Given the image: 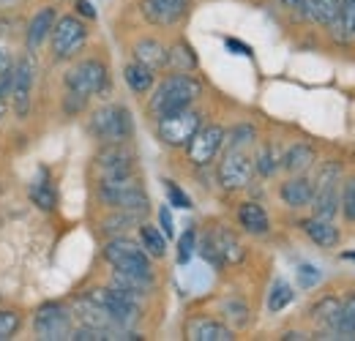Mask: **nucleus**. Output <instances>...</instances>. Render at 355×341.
<instances>
[{
	"instance_id": "obj_1",
	"label": "nucleus",
	"mask_w": 355,
	"mask_h": 341,
	"mask_svg": "<svg viewBox=\"0 0 355 341\" xmlns=\"http://www.w3.org/2000/svg\"><path fill=\"white\" fill-rule=\"evenodd\" d=\"M200 93H202L200 80H194L191 74L178 71V74L167 77L162 85L156 87V93L150 98V112L159 118V115H167V112L186 110L200 98Z\"/></svg>"
},
{
	"instance_id": "obj_2",
	"label": "nucleus",
	"mask_w": 355,
	"mask_h": 341,
	"mask_svg": "<svg viewBox=\"0 0 355 341\" xmlns=\"http://www.w3.org/2000/svg\"><path fill=\"white\" fill-rule=\"evenodd\" d=\"M98 200L115 211H129V213L145 216L150 202L145 189L134 180V175L129 177H112V180H101L98 183Z\"/></svg>"
},
{
	"instance_id": "obj_3",
	"label": "nucleus",
	"mask_w": 355,
	"mask_h": 341,
	"mask_svg": "<svg viewBox=\"0 0 355 341\" xmlns=\"http://www.w3.org/2000/svg\"><path fill=\"white\" fill-rule=\"evenodd\" d=\"M90 134L104 142V145H121L126 139H132L134 134V121H132V112L121 104H107L101 110H96L90 115Z\"/></svg>"
},
{
	"instance_id": "obj_4",
	"label": "nucleus",
	"mask_w": 355,
	"mask_h": 341,
	"mask_svg": "<svg viewBox=\"0 0 355 341\" xmlns=\"http://www.w3.org/2000/svg\"><path fill=\"white\" fill-rule=\"evenodd\" d=\"M49 42H52V58L55 60H71L77 58V52L85 46L88 42V28L80 17H58L52 33H49Z\"/></svg>"
},
{
	"instance_id": "obj_5",
	"label": "nucleus",
	"mask_w": 355,
	"mask_h": 341,
	"mask_svg": "<svg viewBox=\"0 0 355 341\" xmlns=\"http://www.w3.org/2000/svg\"><path fill=\"white\" fill-rule=\"evenodd\" d=\"M202 126V118L197 110L186 107V110H178V112H167V115H159V139L170 148H186V142L197 134V128Z\"/></svg>"
},
{
	"instance_id": "obj_6",
	"label": "nucleus",
	"mask_w": 355,
	"mask_h": 341,
	"mask_svg": "<svg viewBox=\"0 0 355 341\" xmlns=\"http://www.w3.org/2000/svg\"><path fill=\"white\" fill-rule=\"evenodd\" d=\"M104 259L115 268V270H123V273H142V276H153L150 270V256L142 246H137L129 238H112L107 246H104Z\"/></svg>"
},
{
	"instance_id": "obj_7",
	"label": "nucleus",
	"mask_w": 355,
	"mask_h": 341,
	"mask_svg": "<svg viewBox=\"0 0 355 341\" xmlns=\"http://www.w3.org/2000/svg\"><path fill=\"white\" fill-rule=\"evenodd\" d=\"M85 298H90L96 306H101L107 311V317L123 331V328H132L134 322L139 320V306H137V298L110 287V290H90L85 292Z\"/></svg>"
},
{
	"instance_id": "obj_8",
	"label": "nucleus",
	"mask_w": 355,
	"mask_h": 341,
	"mask_svg": "<svg viewBox=\"0 0 355 341\" xmlns=\"http://www.w3.org/2000/svg\"><path fill=\"white\" fill-rule=\"evenodd\" d=\"M66 87L74 90V93H83V96H98L110 87V71L101 60H80L77 66H71L66 71Z\"/></svg>"
},
{
	"instance_id": "obj_9",
	"label": "nucleus",
	"mask_w": 355,
	"mask_h": 341,
	"mask_svg": "<svg viewBox=\"0 0 355 341\" xmlns=\"http://www.w3.org/2000/svg\"><path fill=\"white\" fill-rule=\"evenodd\" d=\"M33 328H36V336L44 341H60L71 336V311L63 306V303H44L36 308V317H33Z\"/></svg>"
},
{
	"instance_id": "obj_10",
	"label": "nucleus",
	"mask_w": 355,
	"mask_h": 341,
	"mask_svg": "<svg viewBox=\"0 0 355 341\" xmlns=\"http://www.w3.org/2000/svg\"><path fill=\"white\" fill-rule=\"evenodd\" d=\"M200 252H202V256H205L211 265H216V268L235 265V262H241L243 254H246L243 246H241V241H238L230 229H224V227H216L214 232L205 235Z\"/></svg>"
},
{
	"instance_id": "obj_11",
	"label": "nucleus",
	"mask_w": 355,
	"mask_h": 341,
	"mask_svg": "<svg viewBox=\"0 0 355 341\" xmlns=\"http://www.w3.org/2000/svg\"><path fill=\"white\" fill-rule=\"evenodd\" d=\"M339 183H342V167L339 164H325V170L317 177L314 197H311L314 216L334 218V213L339 211Z\"/></svg>"
},
{
	"instance_id": "obj_12",
	"label": "nucleus",
	"mask_w": 355,
	"mask_h": 341,
	"mask_svg": "<svg viewBox=\"0 0 355 341\" xmlns=\"http://www.w3.org/2000/svg\"><path fill=\"white\" fill-rule=\"evenodd\" d=\"M33 80H36V69L31 63V58H22L14 63V77H11V93H8V104L14 110V115L19 121H25L31 115V104H33Z\"/></svg>"
},
{
	"instance_id": "obj_13",
	"label": "nucleus",
	"mask_w": 355,
	"mask_h": 341,
	"mask_svg": "<svg viewBox=\"0 0 355 341\" xmlns=\"http://www.w3.org/2000/svg\"><path fill=\"white\" fill-rule=\"evenodd\" d=\"M224 145V128L222 126H200L197 134L186 142V156L194 167H205L216 159V153Z\"/></svg>"
},
{
	"instance_id": "obj_14",
	"label": "nucleus",
	"mask_w": 355,
	"mask_h": 341,
	"mask_svg": "<svg viewBox=\"0 0 355 341\" xmlns=\"http://www.w3.org/2000/svg\"><path fill=\"white\" fill-rule=\"evenodd\" d=\"M252 175H254V161L246 156V150L227 148L222 164H219V183H222L224 189L227 191L246 189L252 183Z\"/></svg>"
},
{
	"instance_id": "obj_15",
	"label": "nucleus",
	"mask_w": 355,
	"mask_h": 341,
	"mask_svg": "<svg viewBox=\"0 0 355 341\" xmlns=\"http://www.w3.org/2000/svg\"><path fill=\"white\" fill-rule=\"evenodd\" d=\"M96 170L101 172V180L129 177V175H134V153L129 148H123V142L121 145H107L96 156Z\"/></svg>"
},
{
	"instance_id": "obj_16",
	"label": "nucleus",
	"mask_w": 355,
	"mask_h": 341,
	"mask_svg": "<svg viewBox=\"0 0 355 341\" xmlns=\"http://www.w3.org/2000/svg\"><path fill=\"white\" fill-rule=\"evenodd\" d=\"M189 0H142V14L153 25H175L183 19Z\"/></svg>"
},
{
	"instance_id": "obj_17",
	"label": "nucleus",
	"mask_w": 355,
	"mask_h": 341,
	"mask_svg": "<svg viewBox=\"0 0 355 341\" xmlns=\"http://www.w3.org/2000/svg\"><path fill=\"white\" fill-rule=\"evenodd\" d=\"M55 22H58L55 6H44V8H39V11L33 14V19H31V25H28V36H25V44H28L31 52H36V49L49 39Z\"/></svg>"
},
{
	"instance_id": "obj_18",
	"label": "nucleus",
	"mask_w": 355,
	"mask_h": 341,
	"mask_svg": "<svg viewBox=\"0 0 355 341\" xmlns=\"http://www.w3.org/2000/svg\"><path fill=\"white\" fill-rule=\"evenodd\" d=\"M167 58H170V49L162 42H156V39H142V42L134 44V60L148 66V69H153V71L164 69Z\"/></svg>"
},
{
	"instance_id": "obj_19",
	"label": "nucleus",
	"mask_w": 355,
	"mask_h": 341,
	"mask_svg": "<svg viewBox=\"0 0 355 341\" xmlns=\"http://www.w3.org/2000/svg\"><path fill=\"white\" fill-rule=\"evenodd\" d=\"M301 227H304V232L309 235L320 249H334V246L339 243V229L331 224V218H320V216H314V218L301 221Z\"/></svg>"
},
{
	"instance_id": "obj_20",
	"label": "nucleus",
	"mask_w": 355,
	"mask_h": 341,
	"mask_svg": "<svg viewBox=\"0 0 355 341\" xmlns=\"http://www.w3.org/2000/svg\"><path fill=\"white\" fill-rule=\"evenodd\" d=\"M314 197V183L306 177H290L287 183H282V200L290 208H306L311 205Z\"/></svg>"
},
{
	"instance_id": "obj_21",
	"label": "nucleus",
	"mask_w": 355,
	"mask_h": 341,
	"mask_svg": "<svg viewBox=\"0 0 355 341\" xmlns=\"http://www.w3.org/2000/svg\"><path fill=\"white\" fill-rule=\"evenodd\" d=\"M189 339L191 341H232V328H227L216 320H194L189 322Z\"/></svg>"
},
{
	"instance_id": "obj_22",
	"label": "nucleus",
	"mask_w": 355,
	"mask_h": 341,
	"mask_svg": "<svg viewBox=\"0 0 355 341\" xmlns=\"http://www.w3.org/2000/svg\"><path fill=\"white\" fill-rule=\"evenodd\" d=\"M112 287L132 295V298H142L153 290V276H142V273H123V270H115L112 273Z\"/></svg>"
},
{
	"instance_id": "obj_23",
	"label": "nucleus",
	"mask_w": 355,
	"mask_h": 341,
	"mask_svg": "<svg viewBox=\"0 0 355 341\" xmlns=\"http://www.w3.org/2000/svg\"><path fill=\"white\" fill-rule=\"evenodd\" d=\"M298 8H301V14L306 19L331 28L334 19H336V14H339V0H304Z\"/></svg>"
},
{
	"instance_id": "obj_24",
	"label": "nucleus",
	"mask_w": 355,
	"mask_h": 341,
	"mask_svg": "<svg viewBox=\"0 0 355 341\" xmlns=\"http://www.w3.org/2000/svg\"><path fill=\"white\" fill-rule=\"evenodd\" d=\"M238 221H241V227H243L249 235H266L268 229H270L266 208L257 205V202H243L241 211H238Z\"/></svg>"
},
{
	"instance_id": "obj_25",
	"label": "nucleus",
	"mask_w": 355,
	"mask_h": 341,
	"mask_svg": "<svg viewBox=\"0 0 355 341\" xmlns=\"http://www.w3.org/2000/svg\"><path fill=\"white\" fill-rule=\"evenodd\" d=\"M311 161H314V148H311V145H304V142L293 145V148L282 156V167L287 172H293V175L306 172L311 167Z\"/></svg>"
},
{
	"instance_id": "obj_26",
	"label": "nucleus",
	"mask_w": 355,
	"mask_h": 341,
	"mask_svg": "<svg viewBox=\"0 0 355 341\" xmlns=\"http://www.w3.org/2000/svg\"><path fill=\"white\" fill-rule=\"evenodd\" d=\"M153 74H156L153 69H148V66H142V63H137V60L123 69V80H126V85L132 87L134 93H139V96L148 93V90L153 87V80H156Z\"/></svg>"
},
{
	"instance_id": "obj_27",
	"label": "nucleus",
	"mask_w": 355,
	"mask_h": 341,
	"mask_svg": "<svg viewBox=\"0 0 355 341\" xmlns=\"http://www.w3.org/2000/svg\"><path fill=\"white\" fill-rule=\"evenodd\" d=\"M139 241H142V249L148 252V256L162 259V256L167 254V238H164V232H162L159 227L142 224V227H139Z\"/></svg>"
},
{
	"instance_id": "obj_28",
	"label": "nucleus",
	"mask_w": 355,
	"mask_h": 341,
	"mask_svg": "<svg viewBox=\"0 0 355 341\" xmlns=\"http://www.w3.org/2000/svg\"><path fill=\"white\" fill-rule=\"evenodd\" d=\"M331 28L342 39H355V0H339V14Z\"/></svg>"
},
{
	"instance_id": "obj_29",
	"label": "nucleus",
	"mask_w": 355,
	"mask_h": 341,
	"mask_svg": "<svg viewBox=\"0 0 355 341\" xmlns=\"http://www.w3.org/2000/svg\"><path fill=\"white\" fill-rule=\"evenodd\" d=\"M334 331H336L339 336L355 339V295H350L345 303H339V314H336Z\"/></svg>"
},
{
	"instance_id": "obj_30",
	"label": "nucleus",
	"mask_w": 355,
	"mask_h": 341,
	"mask_svg": "<svg viewBox=\"0 0 355 341\" xmlns=\"http://www.w3.org/2000/svg\"><path fill=\"white\" fill-rule=\"evenodd\" d=\"M167 66H173L175 71H194L197 69V55L191 52V46L186 42H178L173 49H170V58H167Z\"/></svg>"
},
{
	"instance_id": "obj_31",
	"label": "nucleus",
	"mask_w": 355,
	"mask_h": 341,
	"mask_svg": "<svg viewBox=\"0 0 355 341\" xmlns=\"http://www.w3.org/2000/svg\"><path fill=\"white\" fill-rule=\"evenodd\" d=\"M28 194H31V200H33V205H39L42 211H55L58 208V194H55V189L49 186V180H39V183H33L31 189H28Z\"/></svg>"
},
{
	"instance_id": "obj_32",
	"label": "nucleus",
	"mask_w": 355,
	"mask_h": 341,
	"mask_svg": "<svg viewBox=\"0 0 355 341\" xmlns=\"http://www.w3.org/2000/svg\"><path fill=\"white\" fill-rule=\"evenodd\" d=\"M293 298H295L293 287H290L287 281H276L273 290H270V295H268V311H270V314H279L282 308H287V306L293 303Z\"/></svg>"
},
{
	"instance_id": "obj_33",
	"label": "nucleus",
	"mask_w": 355,
	"mask_h": 341,
	"mask_svg": "<svg viewBox=\"0 0 355 341\" xmlns=\"http://www.w3.org/2000/svg\"><path fill=\"white\" fill-rule=\"evenodd\" d=\"M139 213H129V211H118L115 216H110V218H104V232H110V235H123L129 227L134 224H139Z\"/></svg>"
},
{
	"instance_id": "obj_34",
	"label": "nucleus",
	"mask_w": 355,
	"mask_h": 341,
	"mask_svg": "<svg viewBox=\"0 0 355 341\" xmlns=\"http://www.w3.org/2000/svg\"><path fill=\"white\" fill-rule=\"evenodd\" d=\"M279 167H282V153H279L273 145L263 148L260 156H257V161H254V170L260 172L263 177H270V175H276Z\"/></svg>"
},
{
	"instance_id": "obj_35",
	"label": "nucleus",
	"mask_w": 355,
	"mask_h": 341,
	"mask_svg": "<svg viewBox=\"0 0 355 341\" xmlns=\"http://www.w3.org/2000/svg\"><path fill=\"white\" fill-rule=\"evenodd\" d=\"M336 314H339V300H336V298L320 300V303L311 308V317H314V322H320V325H325V328H334V322H336Z\"/></svg>"
},
{
	"instance_id": "obj_36",
	"label": "nucleus",
	"mask_w": 355,
	"mask_h": 341,
	"mask_svg": "<svg viewBox=\"0 0 355 341\" xmlns=\"http://www.w3.org/2000/svg\"><path fill=\"white\" fill-rule=\"evenodd\" d=\"M254 139H257V131L252 126H238V128H232L230 134H224V142H227V148H232V150H243V148H249Z\"/></svg>"
},
{
	"instance_id": "obj_37",
	"label": "nucleus",
	"mask_w": 355,
	"mask_h": 341,
	"mask_svg": "<svg viewBox=\"0 0 355 341\" xmlns=\"http://www.w3.org/2000/svg\"><path fill=\"white\" fill-rule=\"evenodd\" d=\"M19 328H22V317L11 308H0V341L14 339Z\"/></svg>"
},
{
	"instance_id": "obj_38",
	"label": "nucleus",
	"mask_w": 355,
	"mask_h": 341,
	"mask_svg": "<svg viewBox=\"0 0 355 341\" xmlns=\"http://www.w3.org/2000/svg\"><path fill=\"white\" fill-rule=\"evenodd\" d=\"M194 249H197V229H186L180 238H178V262L186 265L191 256H194Z\"/></svg>"
},
{
	"instance_id": "obj_39",
	"label": "nucleus",
	"mask_w": 355,
	"mask_h": 341,
	"mask_svg": "<svg viewBox=\"0 0 355 341\" xmlns=\"http://www.w3.org/2000/svg\"><path fill=\"white\" fill-rule=\"evenodd\" d=\"M164 189H167V197H170V205H173V208H180V211H189V208H191L189 194L178 186L175 180H164Z\"/></svg>"
},
{
	"instance_id": "obj_40",
	"label": "nucleus",
	"mask_w": 355,
	"mask_h": 341,
	"mask_svg": "<svg viewBox=\"0 0 355 341\" xmlns=\"http://www.w3.org/2000/svg\"><path fill=\"white\" fill-rule=\"evenodd\" d=\"M339 205H342V213L347 216L350 221H355V177H350L342 189V197H339Z\"/></svg>"
},
{
	"instance_id": "obj_41",
	"label": "nucleus",
	"mask_w": 355,
	"mask_h": 341,
	"mask_svg": "<svg viewBox=\"0 0 355 341\" xmlns=\"http://www.w3.org/2000/svg\"><path fill=\"white\" fill-rule=\"evenodd\" d=\"M320 279H322V273H320L314 265H301V268H298V281H301V287H304V290L314 287Z\"/></svg>"
},
{
	"instance_id": "obj_42",
	"label": "nucleus",
	"mask_w": 355,
	"mask_h": 341,
	"mask_svg": "<svg viewBox=\"0 0 355 341\" xmlns=\"http://www.w3.org/2000/svg\"><path fill=\"white\" fill-rule=\"evenodd\" d=\"M85 101H88V96H83V93H74V90H69V93H66V112H69V115H74V112L85 110Z\"/></svg>"
},
{
	"instance_id": "obj_43",
	"label": "nucleus",
	"mask_w": 355,
	"mask_h": 341,
	"mask_svg": "<svg viewBox=\"0 0 355 341\" xmlns=\"http://www.w3.org/2000/svg\"><path fill=\"white\" fill-rule=\"evenodd\" d=\"M159 224H162V232H164V238H173V235H175L173 213H170V208H167V205H164V208L159 211Z\"/></svg>"
},
{
	"instance_id": "obj_44",
	"label": "nucleus",
	"mask_w": 355,
	"mask_h": 341,
	"mask_svg": "<svg viewBox=\"0 0 355 341\" xmlns=\"http://www.w3.org/2000/svg\"><path fill=\"white\" fill-rule=\"evenodd\" d=\"M11 77H14V66L0 71V101H8V93H11Z\"/></svg>"
},
{
	"instance_id": "obj_45",
	"label": "nucleus",
	"mask_w": 355,
	"mask_h": 341,
	"mask_svg": "<svg viewBox=\"0 0 355 341\" xmlns=\"http://www.w3.org/2000/svg\"><path fill=\"white\" fill-rule=\"evenodd\" d=\"M74 8H77V14H80V17H85V19H96V11H93V6H90L88 0H77V3H74Z\"/></svg>"
},
{
	"instance_id": "obj_46",
	"label": "nucleus",
	"mask_w": 355,
	"mask_h": 341,
	"mask_svg": "<svg viewBox=\"0 0 355 341\" xmlns=\"http://www.w3.org/2000/svg\"><path fill=\"white\" fill-rule=\"evenodd\" d=\"M227 49H235V52H238V55H252V49H249V46H246V44H241V42H235V39H227Z\"/></svg>"
},
{
	"instance_id": "obj_47",
	"label": "nucleus",
	"mask_w": 355,
	"mask_h": 341,
	"mask_svg": "<svg viewBox=\"0 0 355 341\" xmlns=\"http://www.w3.org/2000/svg\"><path fill=\"white\" fill-rule=\"evenodd\" d=\"M14 63H11V58H8V52L6 49H0V71H6V69H11Z\"/></svg>"
},
{
	"instance_id": "obj_48",
	"label": "nucleus",
	"mask_w": 355,
	"mask_h": 341,
	"mask_svg": "<svg viewBox=\"0 0 355 341\" xmlns=\"http://www.w3.org/2000/svg\"><path fill=\"white\" fill-rule=\"evenodd\" d=\"M22 0H0V11H6V8H14V6H19Z\"/></svg>"
},
{
	"instance_id": "obj_49",
	"label": "nucleus",
	"mask_w": 355,
	"mask_h": 341,
	"mask_svg": "<svg viewBox=\"0 0 355 341\" xmlns=\"http://www.w3.org/2000/svg\"><path fill=\"white\" fill-rule=\"evenodd\" d=\"M282 3H284V6H290V8H298L304 0H282Z\"/></svg>"
},
{
	"instance_id": "obj_50",
	"label": "nucleus",
	"mask_w": 355,
	"mask_h": 341,
	"mask_svg": "<svg viewBox=\"0 0 355 341\" xmlns=\"http://www.w3.org/2000/svg\"><path fill=\"white\" fill-rule=\"evenodd\" d=\"M6 112H8V101H0V121H3Z\"/></svg>"
},
{
	"instance_id": "obj_51",
	"label": "nucleus",
	"mask_w": 355,
	"mask_h": 341,
	"mask_svg": "<svg viewBox=\"0 0 355 341\" xmlns=\"http://www.w3.org/2000/svg\"><path fill=\"white\" fill-rule=\"evenodd\" d=\"M345 259H355V254H342Z\"/></svg>"
}]
</instances>
